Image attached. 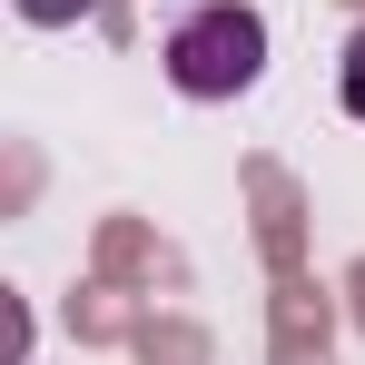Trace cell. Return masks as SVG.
Listing matches in <instances>:
<instances>
[{"label":"cell","mask_w":365,"mask_h":365,"mask_svg":"<svg viewBox=\"0 0 365 365\" xmlns=\"http://www.w3.org/2000/svg\"><path fill=\"white\" fill-rule=\"evenodd\" d=\"M257 69H267V20L247 0H207L168 30V89L178 99H237V89H257Z\"/></svg>","instance_id":"6da1fadb"},{"label":"cell","mask_w":365,"mask_h":365,"mask_svg":"<svg viewBox=\"0 0 365 365\" xmlns=\"http://www.w3.org/2000/svg\"><path fill=\"white\" fill-rule=\"evenodd\" d=\"M99 0H20V20H40V30H69V20H89Z\"/></svg>","instance_id":"7a4b0ae2"},{"label":"cell","mask_w":365,"mask_h":365,"mask_svg":"<svg viewBox=\"0 0 365 365\" xmlns=\"http://www.w3.org/2000/svg\"><path fill=\"white\" fill-rule=\"evenodd\" d=\"M346 109H356V119H365V30H356V40H346Z\"/></svg>","instance_id":"3957f363"}]
</instances>
